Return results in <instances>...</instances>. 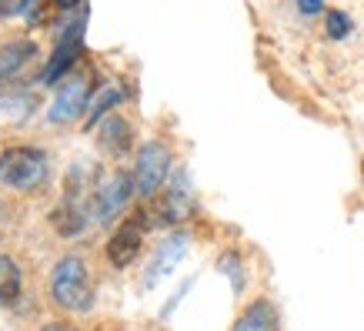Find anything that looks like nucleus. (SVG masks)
<instances>
[{
  "mask_svg": "<svg viewBox=\"0 0 364 331\" xmlns=\"http://www.w3.org/2000/svg\"><path fill=\"white\" fill-rule=\"evenodd\" d=\"M60 11H74V7H80V0H54Z\"/></svg>",
  "mask_w": 364,
  "mask_h": 331,
  "instance_id": "nucleus-21",
  "label": "nucleus"
},
{
  "mask_svg": "<svg viewBox=\"0 0 364 331\" xmlns=\"http://www.w3.org/2000/svg\"><path fill=\"white\" fill-rule=\"evenodd\" d=\"M44 331H70V328H64V325H47Z\"/></svg>",
  "mask_w": 364,
  "mask_h": 331,
  "instance_id": "nucleus-22",
  "label": "nucleus"
},
{
  "mask_svg": "<svg viewBox=\"0 0 364 331\" xmlns=\"http://www.w3.org/2000/svg\"><path fill=\"white\" fill-rule=\"evenodd\" d=\"M121 88H100V94L97 98H90V107H87V127L90 124H97V121H104L107 114H111V107L114 104H121Z\"/></svg>",
  "mask_w": 364,
  "mask_h": 331,
  "instance_id": "nucleus-15",
  "label": "nucleus"
},
{
  "mask_svg": "<svg viewBox=\"0 0 364 331\" xmlns=\"http://www.w3.org/2000/svg\"><path fill=\"white\" fill-rule=\"evenodd\" d=\"M50 298L64 311H90L94 305V281L84 265V258L67 254L50 271Z\"/></svg>",
  "mask_w": 364,
  "mask_h": 331,
  "instance_id": "nucleus-1",
  "label": "nucleus"
},
{
  "mask_svg": "<svg viewBox=\"0 0 364 331\" xmlns=\"http://www.w3.org/2000/svg\"><path fill=\"white\" fill-rule=\"evenodd\" d=\"M94 208V204H87L84 201V194H80V181H77V167L67 174V188H64V201L54 208V214H50V224L57 228V234H64V238H77L84 228H87V211Z\"/></svg>",
  "mask_w": 364,
  "mask_h": 331,
  "instance_id": "nucleus-6",
  "label": "nucleus"
},
{
  "mask_svg": "<svg viewBox=\"0 0 364 331\" xmlns=\"http://www.w3.org/2000/svg\"><path fill=\"white\" fill-rule=\"evenodd\" d=\"M57 11H60V7H57L54 0H47V4H33L31 11H27V21H31V27H47V23L57 17Z\"/></svg>",
  "mask_w": 364,
  "mask_h": 331,
  "instance_id": "nucleus-17",
  "label": "nucleus"
},
{
  "mask_svg": "<svg viewBox=\"0 0 364 331\" xmlns=\"http://www.w3.org/2000/svg\"><path fill=\"white\" fill-rule=\"evenodd\" d=\"M221 271H228V275H231V281H234V288L241 291V288H244V275H241V265H237V254H234V251H228L221 258Z\"/></svg>",
  "mask_w": 364,
  "mask_h": 331,
  "instance_id": "nucleus-18",
  "label": "nucleus"
},
{
  "mask_svg": "<svg viewBox=\"0 0 364 331\" xmlns=\"http://www.w3.org/2000/svg\"><path fill=\"white\" fill-rule=\"evenodd\" d=\"M298 11L304 14V17H314V14L324 11V0H298Z\"/></svg>",
  "mask_w": 364,
  "mask_h": 331,
  "instance_id": "nucleus-20",
  "label": "nucleus"
},
{
  "mask_svg": "<svg viewBox=\"0 0 364 331\" xmlns=\"http://www.w3.org/2000/svg\"><path fill=\"white\" fill-rule=\"evenodd\" d=\"M184 248H188V238H184V234L167 238V241L157 248V254H154V265H151V271H147V285H154L161 275H167V271L177 265V258L184 254Z\"/></svg>",
  "mask_w": 364,
  "mask_h": 331,
  "instance_id": "nucleus-12",
  "label": "nucleus"
},
{
  "mask_svg": "<svg viewBox=\"0 0 364 331\" xmlns=\"http://www.w3.org/2000/svg\"><path fill=\"white\" fill-rule=\"evenodd\" d=\"M97 141L104 151H111V154H124L127 147H131V124L117 117V114H107L104 121H100V134Z\"/></svg>",
  "mask_w": 364,
  "mask_h": 331,
  "instance_id": "nucleus-11",
  "label": "nucleus"
},
{
  "mask_svg": "<svg viewBox=\"0 0 364 331\" xmlns=\"http://www.w3.org/2000/svg\"><path fill=\"white\" fill-rule=\"evenodd\" d=\"M137 194V184H134V174H127V171H114L111 177H104L97 184V191H94V218L100 221V224H111L117 214H121L124 208H127V201Z\"/></svg>",
  "mask_w": 364,
  "mask_h": 331,
  "instance_id": "nucleus-5",
  "label": "nucleus"
},
{
  "mask_svg": "<svg viewBox=\"0 0 364 331\" xmlns=\"http://www.w3.org/2000/svg\"><path fill=\"white\" fill-rule=\"evenodd\" d=\"M324 31L331 41H344L348 33H351V17L344 11H328L324 14Z\"/></svg>",
  "mask_w": 364,
  "mask_h": 331,
  "instance_id": "nucleus-16",
  "label": "nucleus"
},
{
  "mask_svg": "<svg viewBox=\"0 0 364 331\" xmlns=\"http://www.w3.org/2000/svg\"><path fill=\"white\" fill-rule=\"evenodd\" d=\"M33 51H37V47L27 44V41H14V44L4 47V51H0V80H7L14 70H21V67L27 64V57H33Z\"/></svg>",
  "mask_w": 364,
  "mask_h": 331,
  "instance_id": "nucleus-14",
  "label": "nucleus"
},
{
  "mask_svg": "<svg viewBox=\"0 0 364 331\" xmlns=\"http://www.w3.org/2000/svg\"><path fill=\"white\" fill-rule=\"evenodd\" d=\"M277 328V315H274V305L264 298L251 301L247 308L241 311V318L234 321L231 331H274Z\"/></svg>",
  "mask_w": 364,
  "mask_h": 331,
  "instance_id": "nucleus-10",
  "label": "nucleus"
},
{
  "mask_svg": "<svg viewBox=\"0 0 364 331\" xmlns=\"http://www.w3.org/2000/svg\"><path fill=\"white\" fill-rule=\"evenodd\" d=\"M17 298H21V268L14 258L0 254V305L11 308L17 305Z\"/></svg>",
  "mask_w": 364,
  "mask_h": 331,
  "instance_id": "nucleus-13",
  "label": "nucleus"
},
{
  "mask_svg": "<svg viewBox=\"0 0 364 331\" xmlns=\"http://www.w3.org/2000/svg\"><path fill=\"white\" fill-rule=\"evenodd\" d=\"M84 31H87V14H84V17H74V21H67V27L60 31V37H57L54 54H50L44 74H41L44 84H57V80L64 78L67 70L80 61V51H84Z\"/></svg>",
  "mask_w": 364,
  "mask_h": 331,
  "instance_id": "nucleus-4",
  "label": "nucleus"
},
{
  "mask_svg": "<svg viewBox=\"0 0 364 331\" xmlns=\"http://www.w3.org/2000/svg\"><path fill=\"white\" fill-rule=\"evenodd\" d=\"M191 214H194V198H191V188H188V174H177L174 184L164 191V198L157 201L154 221L157 224H181Z\"/></svg>",
  "mask_w": 364,
  "mask_h": 331,
  "instance_id": "nucleus-9",
  "label": "nucleus"
},
{
  "mask_svg": "<svg viewBox=\"0 0 364 331\" xmlns=\"http://www.w3.org/2000/svg\"><path fill=\"white\" fill-rule=\"evenodd\" d=\"M50 177V164L47 154L37 147H7L0 151V184H7L14 191H33L47 184Z\"/></svg>",
  "mask_w": 364,
  "mask_h": 331,
  "instance_id": "nucleus-2",
  "label": "nucleus"
},
{
  "mask_svg": "<svg viewBox=\"0 0 364 331\" xmlns=\"http://www.w3.org/2000/svg\"><path fill=\"white\" fill-rule=\"evenodd\" d=\"M171 174V151L161 141H144L137 151V167H134V184L141 198H154L161 184Z\"/></svg>",
  "mask_w": 364,
  "mask_h": 331,
  "instance_id": "nucleus-3",
  "label": "nucleus"
},
{
  "mask_svg": "<svg viewBox=\"0 0 364 331\" xmlns=\"http://www.w3.org/2000/svg\"><path fill=\"white\" fill-rule=\"evenodd\" d=\"M90 107V78L87 74H74L57 88L50 110H47V121L50 124H70L77 121L80 114Z\"/></svg>",
  "mask_w": 364,
  "mask_h": 331,
  "instance_id": "nucleus-7",
  "label": "nucleus"
},
{
  "mask_svg": "<svg viewBox=\"0 0 364 331\" xmlns=\"http://www.w3.org/2000/svg\"><path fill=\"white\" fill-rule=\"evenodd\" d=\"M37 0H0V14L7 17V14H21V11H31Z\"/></svg>",
  "mask_w": 364,
  "mask_h": 331,
  "instance_id": "nucleus-19",
  "label": "nucleus"
},
{
  "mask_svg": "<svg viewBox=\"0 0 364 331\" xmlns=\"http://www.w3.org/2000/svg\"><path fill=\"white\" fill-rule=\"evenodd\" d=\"M151 221H147V214H141V218H127L114 231V238L107 241V261H111L114 268H131L134 261H137V254H141V244H144V228H147Z\"/></svg>",
  "mask_w": 364,
  "mask_h": 331,
  "instance_id": "nucleus-8",
  "label": "nucleus"
}]
</instances>
